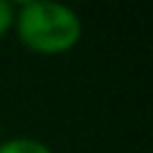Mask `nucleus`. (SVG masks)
<instances>
[{
  "label": "nucleus",
  "instance_id": "obj_4",
  "mask_svg": "<svg viewBox=\"0 0 153 153\" xmlns=\"http://www.w3.org/2000/svg\"><path fill=\"white\" fill-rule=\"evenodd\" d=\"M0 141H2V134H0Z\"/></svg>",
  "mask_w": 153,
  "mask_h": 153
},
{
  "label": "nucleus",
  "instance_id": "obj_2",
  "mask_svg": "<svg viewBox=\"0 0 153 153\" xmlns=\"http://www.w3.org/2000/svg\"><path fill=\"white\" fill-rule=\"evenodd\" d=\"M0 153H55L45 141L33 136H10L0 141Z\"/></svg>",
  "mask_w": 153,
  "mask_h": 153
},
{
  "label": "nucleus",
  "instance_id": "obj_1",
  "mask_svg": "<svg viewBox=\"0 0 153 153\" xmlns=\"http://www.w3.org/2000/svg\"><path fill=\"white\" fill-rule=\"evenodd\" d=\"M14 36L36 55H65L74 50L84 36V22L69 5L53 0H26L14 12Z\"/></svg>",
  "mask_w": 153,
  "mask_h": 153
},
{
  "label": "nucleus",
  "instance_id": "obj_3",
  "mask_svg": "<svg viewBox=\"0 0 153 153\" xmlns=\"http://www.w3.org/2000/svg\"><path fill=\"white\" fill-rule=\"evenodd\" d=\"M14 12H17V5L10 2V0H0V41L12 31L14 26Z\"/></svg>",
  "mask_w": 153,
  "mask_h": 153
}]
</instances>
